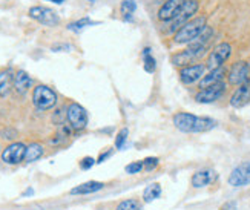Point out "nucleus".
<instances>
[{"instance_id":"1","label":"nucleus","mask_w":250,"mask_h":210,"mask_svg":"<svg viewBox=\"0 0 250 210\" xmlns=\"http://www.w3.org/2000/svg\"><path fill=\"white\" fill-rule=\"evenodd\" d=\"M173 125L181 132L188 134H200V132L212 130L216 126V121L209 117H197L188 112H180L173 117Z\"/></svg>"},{"instance_id":"2","label":"nucleus","mask_w":250,"mask_h":210,"mask_svg":"<svg viewBox=\"0 0 250 210\" xmlns=\"http://www.w3.org/2000/svg\"><path fill=\"white\" fill-rule=\"evenodd\" d=\"M206 23H208V21H206V17L192 19L181 29H178L175 32V43L184 45V43H192L193 40H197L201 32L208 28Z\"/></svg>"},{"instance_id":"3","label":"nucleus","mask_w":250,"mask_h":210,"mask_svg":"<svg viewBox=\"0 0 250 210\" xmlns=\"http://www.w3.org/2000/svg\"><path fill=\"white\" fill-rule=\"evenodd\" d=\"M32 103L39 110H49L57 105V94L48 86H37L32 92Z\"/></svg>"},{"instance_id":"4","label":"nucleus","mask_w":250,"mask_h":210,"mask_svg":"<svg viewBox=\"0 0 250 210\" xmlns=\"http://www.w3.org/2000/svg\"><path fill=\"white\" fill-rule=\"evenodd\" d=\"M197 11H198V2H197V0H188V2L184 3V6L181 8L180 13L175 16V19L170 20L167 32H170V34L173 32V34H175L178 29H181L184 25L188 23V21L192 20L193 14H197Z\"/></svg>"},{"instance_id":"5","label":"nucleus","mask_w":250,"mask_h":210,"mask_svg":"<svg viewBox=\"0 0 250 210\" xmlns=\"http://www.w3.org/2000/svg\"><path fill=\"white\" fill-rule=\"evenodd\" d=\"M68 123L74 130H83L88 125V114L86 109L79 103H71L66 109Z\"/></svg>"},{"instance_id":"6","label":"nucleus","mask_w":250,"mask_h":210,"mask_svg":"<svg viewBox=\"0 0 250 210\" xmlns=\"http://www.w3.org/2000/svg\"><path fill=\"white\" fill-rule=\"evenodd\" d=\"M230 54H232V46L229 45V43H226V42L220 43V45H216L215 49L210 52L209 59H208V66H206V68H208L209 71L221 68L223 63H226L227 60H229Z\"/></svg>"},{"instance_id":"7","label":"nucleus","mask_w":250,"mask_h":210,"mask_svg":"<svg viewBox=\"0 0 250 210\" xmlns=\"http://www.w3.org/2000/svg\"><path fill=\"white\" fill-rule=\"evenodd\" d=\"M29 17L37 20L39 23L45 25V26H56L59 25L60 17L57 16L56 11H52L45 6H34L29 9Z\"/></svg>"},{"instance_id":"8","label":"nucleus","mask_w":250,"mask_h":210,"mask_svg":"<svg viewBox=\"0 0 250 210\" xmlns=\"http://www.w3.org/2000/svg\"><path fill=\"white\" fill-rule=\"evenodd\" d=\"M204 51H206V48L198 46V45H192L190 43V46L186 51H181L173 55L172 63L175 66H189V63H193L195 60H198L204 54Z\"/></svg>"},{"instance_id":"9","label":"nucleus","mask_w":250,"mask_h":210,"mask_svg":"<svg viewBox=\"0 0 250 210\" xmlns=\"http://www.w3.org/2000/svg\"><path fill=\"white\" fill-rule=\"evenodd\" d=\"M26 146L23 143H13L2 152V161L6 164H19L25 160Z\"/></svg>"},{"instance_id":"10","label":"nucleus","mask_w":250,"mask_h":210,"mask_svg":"<svg viewBox=\"0 0 250 210\" xmlns=\"http://www.w3.org/2000/svg\"><path fill=\"white\" fill-rule=\"evenodd\" d=\"M226 92V84L221 82V83H216L213 86H209L206 87V89H201L197 97H195V100L198 103H213L216 100H220V98L224 95Z\"/></svg>"},{"instance_id":"11","label":"nucleus","mask_w":250,"mask_h":210,"mask_svg":"<svg viewBox=\"0 0 250 210\" xmlns=\"http://www.w3.org/2000/svg\"><path fill=\"white\" fill-rule=\"evenodd\" d=\"M229 184L232 187H244L250 184V163H243L232 170L229 175Z\"/></svg>"},{"instance_id":"12","label":"nucleus","mask_w":250,"mask_h":210,"mask_svg":"<svg viewBox=\"0 0 250 210\" xmlns=\"http://www.w3.org/2000/svg\"><path fill=\"white\" fill-rule=\"evenodd\" d=\"M188 0H166L158 9V19L163 21H170L175 19V16L181 11Z\"/></svg>"},{"instance_id":"13","label":"nucleus","mask_w":250,"mask_h":210,"mask_svg":"<svg viewBox=\"0 0 250 210\" xmlns=\"http://www.w3.org/2000/svg\"><path fill=\"white\" fill-rule=\"evenodd\" d=\"M206 72V66L204 64H190V66H184L180 71V80L184 84H192L201 80Z\"/></svg>"},{"instance_id":"14","label":"nucleus","mask_w":250,"mask_h":210,"mask_svg":"<svg viewBox=\"0 0 250 210\" xmlns=\"http://www.w3.org/2000/svg\"><path fill=\"white\" fill-rule=\"evenodd\" d=\"M249 74H250L249 63L247 62H236L229 72V83L241 86L249 80Z\"/></svg>"},{"instance_id":"15","label":"nucleus","mask_w":250,"mask_h":210,"mask_svg":"<svg viewBox=\"0 0 250 210\" xmlns=\"http://www.w3.org/2000/svg\"><path fill=\"white\" fill-rule=\"evenodd\" d=\"M250 102V83L246 82L244 84H241L238 89L233 92L232 98H230V105L233 107H243Z\"/></svg>"},{"instance_id":"16","label":"nucleus","mask_w":250,"mask_h":210,"mask_svg":"<svg viewBox=\"0 0 250 210\" xmlns=\"http://www.w3.org/2000/svg\"><path fill=\"white\" fill-rule=\"evenodd\" d=\"M224 75H226V69L223 68V66H221V68L212 69V71H209V74H206L200 80V87H201V89H206V87H209V86L221 83L223 79H224Z\"/></svg>"},{"instance_id":"17","label":"nucleus","mask_w":250,"mask_h":210,"mask_svg":"<svg viewBox=\"0 0 250 210\" xmlns=\"http://www.w3.org/2000/svg\"><path fill=\"white\" fill-rule=\"evenodd\" d=\"M31 84H32L31 77L25 71H17V74L14 75V89H16V92L20 94V95H25L29 91Z\"/></svg>"},{"instance_id":"18","label":"nucleus","mask_w":250,"mask_h":210,"mask_svg":"<svg viewBox=\"0 0 250 210\" xmlns=\"http://www.w3.org/2000/svg\"><path fill=\"white\" fill-rule=\"evenodd\" d=\"M104 184L100 181H88V183H83L77 187H74L71 190V195H89V193H95L102 190Z\"/></svg>"},{"instance_id":"19","label":"nucleus","mask_w":250,"mask_h":210,"mask_svg":"<svg viewBox=\"0 0 250 210\" xmlns=\"http://www.w3.org/2000/svg\"><path fill=\"white\" fill-rule=\"evenodd\" d=\"M215 180V172L213 170H200L192 176V186L193 187H204L209 186Z\"/></svg>"},{"instance_id":"20","label":"nucleus","mask_w":250,"mask_h":210,"mask_svg":"<svg viewBox=\"0 0 250 210\" xmlns=\"http://www.w3.org/2000/svg\"><path fill=\"white\" fill-rule=\"evenodd\" d=\"M13 83H14V77L11 69L0 71V97H6L9 94Z\"/></svg>"},{"instance_id":"21","label":"nucleus","mask_w":250,"mask_h":210,"mask_svg":"<svg viewBox=\"0 0 250 210\" xmlns=\"http://www.w3.org/2000/svg\"><path fill=\"white\" fill-rule=\"evenodd\" d=\"M43 155V147L39 143H31L29 146H26V155H25V161L28 163H34L39 158H42Z\"/></svg>"},{"instance_id":"22","label":"nucleus","mask_w":250,"mask_h":210,"mask_svg":"<svg viewBox=\"0 0 250 210\" xmlns=\"http://www.w3.org/2000/svg\"><path fill=\"white\" fill-rule=\"evenodd\" d=\"M160 195H161V187H160V184L154 183V184H149L145 189L143 200H145V203H152L154 200H157V198H160Z\"/></svg>"},{"instance_id":"23","label":"nucleus","mask_w":250,"mask_h":210,"mask_svg":"<svg viewBox=\"0 0 250 210\" xmlns=\"http://www.w3.org/2000/svg\"><path fill=\"white\" fill-rule=\"evenodd\" d=\"M143 66H145L146 72H154L157 68V62L154 57H152L150 48H145V51H143Z\"/></svg>"},{"instance_id":"24","label":"nucleus","mask_w":250,"mask_h":210,"mask_svg":"<svg viewBox=\"0 0 250 210\" xmlns=\"http://www.w3.org/2000/svg\"><path fill=\"white\" fill-rule=\"evenodd\" d=\"M92 25H95V21H92V20L88 19V17H83V19H80V20H77V21H72V23H69V25H68V29H69V31H74V32H79V31H82V29H84V28L92 26Z\"/></svg>"},{"instance_id":"25","label":"nucleus","mask_w":250,"mask_h":210,"mask_svg":"<svg viewBox=\"0 0 250 210\" xmlns=\"http://www.w3.org/2000/svg\"><path fill=\"white\" fill-rule=\"evenodd\" d=\"M135 9H137V3L134 2V0H123L122 5H120V11L125 16V19H129L130 16H132L135 13Z\"/></svg>"},{"instance_id":"26","label":"nucleus","mask_w":250,"mask_h":210,"mask_svg":"<svg viewBox=\"0 0 250 210\" xmlns=\"http://www.w3.org/2000/svg\"><path fill=\"white\" fill-rule=\"evenodd\" d=\"M117 210H141V206L135 200H126L118 204Z\"/></svg>"},{"instance_id":"27","label":"nucleus","mask_w":250,"mask_h":210,"mask_svg":"<svg viewBox=\"0 0 250 210\" xmlns=\"http://www.w3.org/2000/svg\"><path fill=\"white\" fill-rule=\"evenodd\" d=\"M127 134H129V130L127 129H122L120 132H118V135L115 138V147L117 149H123L125 146V143L127 140Z\"/></svg>"},{"instance_id":"28","label":"nucleus","mask_w":250,"mask_h":210,"mask_svg":"<svg viewBox=\"0 0 250 210\" xmlns=\"http://www.w3.org/2000/svg\"><path fill=\"white\" fill-rule=\"evenodd\" d=\"M141 169H143V161H135V163H130L126 166V172L134 175V173H138Z\"/></svg>"},{"instance_id":"29","label":"nucleus","mask_w":250,"mask_h":210,"mask_svg":"<svg viewBox=\"0 0 250 210\" xmlns=\"http://www.w3.org/2000/svg\"><path fill=\"white\" fill-rule=\"evenodd\" d=\"M157 164H158V158H154V157H149L143 161V168L146 170H152V169H155L157 168Z\"/></svg>"},{"instance_id":"30","label":"nucleus","mask_w":250,"mask_h":210,"mask_svg":"<svg viewBox=\"0 0 250 210\" xmlns=\"http://www.w3.org/2000/svg\"><path fill=\"white\" fill-rule=\"evenodd\" d=\"M94 164H95V160H94L92 157H84V158L80 161V168H82L83 170H89Z\"/></svg>"},{"instance_id":"31","label":"nucleus","mask_w":250,"mask_h":210,"mask_svg":"<svg viewBox=\"0 0 250 210\" xmlns=\"http://www.w3.org/2000/svg\"><path fill=\"white\" fill-rule=\"evenodd\" d=\"M69 49H71L69 45H54L52 46V51H56V52H59V51H69Z\"/></svg>"},{"instance_id":"32","label":"nucleus","mask_w":250,"mask_h":210,"mask_svg":"<svg viewBox=\"0 0 250 210\" xmlns=\"http://www.w3.org/2000/svg\"><path fill=\"white\" fill-rule=\"evenodd\" d=\"M112 155V150H107L106 153H102V155H100V158H99V163H103L106 158H109Z\"/></svg>"},{"instance_id":"33","label":"nucleus","mask_w":250,"mask_h":210,"mask_svg":"<svg viewBox=\"0 0 250 210\" xmlns=\"http://www.w3.org/2000/svg\"><path fill=\"white\" fill-rule=\"evenodd\" d=\"M32 193H34V190H32V189H28L23 195H32Z\"/></svg>"},{"instance_id":"34","label":"nucleus","mask_w":250,"mask_h":210,"mask_svg":"<svg viewBox=\"0 0 250 210\" xmlns=\"http://www.w3.org/2000/svg\"><path fill=\"white\" fill-rule=\"evenodd\" d=\"M51 2H54V3H59V5H60V3H63V2H64V0H51Z\"/></svg>"}]
</instances>
